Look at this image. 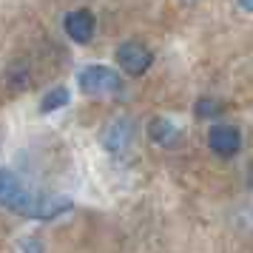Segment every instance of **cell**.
I'll return each instance as SVG.
<instances>
[{
    "mask_svg": "<svg viewBox=\"0 0 253 253\" xmlns=\"http://www.w3.org/2000/svg\"><path fill=\"white\" fill-rule=\"evenodd\" d=\"M0 205L9 208L12 213H20V216L54 219L71 211V199H66V196H35L17 173L3 168L0 171Z\"/></svg>",
    "mask_w": 253,
    "mask_h": 253,
    "instance_id": "obj_1",
    "label": "cell"
},
{
    "mask_svg": "<svg viewBox=\"0 0 253 253\" xmlns=\"http://www.w3.org/2000/svg\"><path fill=\"white\" fill-rule=\"evenodd\" d=\"M77 83H80V91L91 94V97H108V94H117L123 88L120 74L108 66H85L77 74Z\"/></svg>",
    "mask_w": 253,
    "mask_h": 253,
    "instance_id": "obj_2",
    "label": "cell"
},
{
    "mask_svg": "<svg viewBox=\"0 0 253 253\" xmlns=\"http://www.w3.org/2000/svg\"><path fill=\"white\" fill-rule=\"evenodd\" d=\"M117 63H120V69L126 71V74L139 77V74H145L151 69L154 51L145 43H139V40H126V43H120V48H117Z\"/></svg>",
    "mask_w": 253,
    "mask_h": 253,
    "instance_id": "obj_3",
    "label": "cell"
},
{
    "mask_svg": "<svg viewBox=\"0 0 253 253\" xmlns=\"http://www.w3.org/2000/svg\"><path fill=\"white\" fill-rule=\"evenodd\" d=\"M208 145L211 151L222 157V160H230V157H236L242 148V134L236 126H228V123H216V126H211L208 131Z\"/></svg>",
    "mask_w": 253,
    "mask_h": 253,
    "instance_id": "obj_4",
    "label": "cell"
},
{
    "mask_svg": "<svg viewBox=\"0 0 253 253\" xmlns=\"http://www.w3.org/2000/svg\"><path fill=\"white\" fill-rule=\"evenodd\" d=\"M105 151H111V154H123V151L131 148V142H134V123L126 120V117H120L114 123H108L103 131V137H100Z\"/></svg>",
    "mask_w": 253,
    "mask_h": 253,
    "instance_id": "obj_5",
    "label": "cell"
},
{
    "mask_svg": "<svg viewBox=\"0 0 253 253\" xmlns=\"http://www.w3.org/2000/svg\"><path fill=\"white\" fill-rule=\"evenodd\" d=\"M66 35L74 40V43H88L94 37V29H97V20H94V14L88 9H74V12L66 14Z\"/></svg>",
    "mask_w": 253,
    "mask_h": 253,
    "instance_id": "obj_6",
    "label": "cell"
},
{
    "mask_svg": "<svg viewBox=\"0 0 253 253\" xmlns=\"http://www.w3.org/2000/svg\"><path fill=\"white\" fill-rule=\"evenodd\" d=\"M148 137L160 148H176L182 142V128L176 126L173 120H168V117H157V120H151V126H148Z\"/></svg>",
    "mask_w": 253,
    "mask_h": 253,
    "instance_id": "obj_7",
    "label": "cell"
},
{
    "mask_svg": "<svg viewBox=\"0 0 253 253\" xmlns=\"http://www.w3.org/2000/svg\"><path fill=\"white\" fill-rule=\"evenodd\" d=\"M194 114H196V120H219L225 114V105L219 100H213V97H199L194 105Z\"/></svg>",
    "mask_w": 253,
    "mask_h": 253,
    "instance_id": "obj_8",
    "label": "cell"
},
{
    "mask_svg": "<svg viewBox=\"0 0 253 253\" xmlns=\"http://www.w3.org/2000/svg\"><path fill=\"white\" fill-rule=\"evenodd\" d=\"M71 94L66 85H57V88H51V91L43 97V103H40V111L43 114H48V111H57V108H63V105H69Z\"/></svg>",
    "mask_w": 253,
    "mask_h": 253,
    "instance_id": "obj_9",
    "label": "cell"
},
{
    "mask_svg": "<svg viewBox=\"0 0 253 253\" xmlns=\"http://www.w3.org/2000/svg\"><path fill=\"white\" fill-rule=\"evenodd\" d=\"M239 6L245 9V12H251V14H253V0H239Z\"/></svg>",
    "mask_w": 253,
    "mask_h": 253,
    "instance_id": "obj_10",
    "label": "cell"
}]
</instances>
